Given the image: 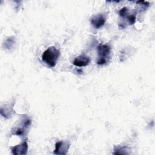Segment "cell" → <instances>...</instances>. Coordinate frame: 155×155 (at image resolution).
<instances>
[{
	"label": "cell",
	"instance_id": "8",
	"mask_svg": "<svg viewBox=\"0 0 155 155\" xmlns=\"http://www.w3.org/2000/svg\"><path fill=\"white\" fill-rule=\"evenodd\" d=\"M128 21L130 25H133L136 22V15L135 14L131 15L127 17Z\"/></svg>",
	"mask_w": 155,
	"mask_h": 155
},
{
	"label": "cell",
	"instance_id": "7",
	"mask_svg": "<svg viewBox=\"0 0 155 155\" xmlns=\"http://www.w3.org/2000/svg\"><path fill=\"white\" fill-rule=\"evenodd\" d=\"M90 59L85 55H80L76 57L73 62L74 65L76 67H85L89 64Z\"/></svg>",
	"mask_w": 155,
	"mask_h": 155
},
{
	"label": "cell",
	"instance_id": "4",
	"mask_svg": "<svg viewBox=\"0 0 155 155\" xmlns=\"http://www.w3.org/2000/svg\"><path fill=\"white\" fill-rule=\"evenodd\" d=\"M69 147L70 144L67 142H57L55 143V149L53 153L56 154H67Z\"/></svg>",
	"mask_w": 155,
	"mask_h": 155
},
{
	"label": "cell",
	"instance_id": "1",
	"mask_svg": "<svg viewBox=\"0 0 155 155\" xmlns=\"http://www.w3.org/2000/svg\"><path fill=\"white\" fill-rule=\"evenodd\" d=\"M60 56V51L54 46L48 47L42 55V61L50 67H54Z\"/></svg>",
	"mask_w": 155,
	"mask_h": 155
},
{
	"label": "cell",
	"instance_id": "9",
	"mask_svg": "<svg viewBox=\"0 0 155 155\" xmlns=\"http://www.w3.org/2000/svg\"><path fill=\"white\" fill-rule=\"evenodd\" d=\"M127 13H128V8L126 7H124L119 10V15L121 17H125L127 15Z\"/></svg>",
	"mask_w": 155,
	"mask_h": 155
},
{
	"label": "cell",
	"instance_id": "3",
	"mask_svg": "<svg viewBox=\"0 0 155 155\" xmlns=\"http://www.w3.org/2000/svg\"><path fill=\"white\" fill-rule=\"evenodd\" d=\"M31 124V120L28 119H24L21 120V122L20 123V126L15 127L14 129L12 130V134L17 135V136H24L25 135L26 132L27 131V129L30 127Z\"/></svg>",
	"mask_w": 155,
	"mask_h": 155
},
{
	"label": "cell",
	"instance_id": "6",
	"mask_svg": "<svg viewBox=\"0 0 155 155\" xmlns=\"http://www.w3.org/2000/svg\"><path fill=\"white\" fill-rule=\"evenodd\" d=\"M28 150V145L26 141L17 145L12 148V152L13 154L22 155L26 154Z\"/></svg>",
	"mask_w": 155,
	"mask_h": 155
},
{
	"label": "cell",
	"instance_id": "2",
	"mask_svg": "<svg viewBox=\"0 0 155 155\" xmlns=\"http://www.w3.org/2000/svg\"><path fill=\"white\" fill-rule=\"evenodd\" d=\"M98 59L96 61L99 65H105L110 59L111 47L107 44H100L97 47Z\"/></svg>",
	"mask_w": 155,
	"mask_h": 155
},
{
	"label": "cell",
	"instance_id": "5",
	"mask_svg": "<svg viewBox=\"0 0 155 155\" xmlns=\"http://www.w3.org/2000/svg\"><path fill=\"white\" fill-rule=\"evenodd\" d=\"M106 22V18L102 14L93 16L91 19V24L95 28H100L103 27Z\"/></svg>",
	"mask_w": 155,
	"mask_h": 155
}]
</instances>
